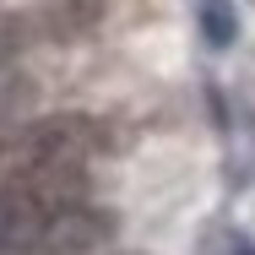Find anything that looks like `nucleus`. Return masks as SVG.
Instances as JSON below:
<instances>
[{"mask_svg": "<svg viewBox=\"0 0 255 255\" xmlns=\"http://www.w3.org/2000/svg\"><path fill=\"white\" fill-rule=\"evenodd\" d=\"M87 196V168L65 163V157H22L16 174L0 185V212L11 228H27L38 217H49L60 206Z\"/></svg>", "mask_w": 255, "mask_h": 255, "instance_id": "f257e3e1", "label": "nucleus"}, {"mask_svg": "<svg viewBox=\"0 0 255 255\" xmlns=\"http://www.w3.org/2000/svg\"><path fill=\"white\" fill-rule=\"evenodd\" d=\"M16 234H22V245H38L44 255H93L114 239V217L82 196V201L60 206V212L27 223V228H16Z\"/></svg>", "mask_w": 255, "mask_h": 255, "instance_id": "f03ea898", "label": "nucleus"}, {"mask_svg": "<svg viewBox=\"0 0 255 255\" xmlns=\"http://www.w3.org/2000/svg\"><path fill=\"white\" fill-rule=\"evenodd\" d=\"M103 125L93 114H49L44 125H33L22 136V157H65V163H87L103 152Z\"/></svg>", "mask_w": 255, "mask_h": 255, "instance_id": "7ed1b4c3", "label": "nucleus"}, {"mask_svg": "<svg viewBox=\"0 0 255 255\" xmlns=\"http://www.w3.org/2000/svg\"><path fill=\"white\" fill-rule=\"evenodd\" d=\"M196 255H255V245L245 239V234H234V228H212Z\"/></svg>", "mask_w": 255, "mask_h": 255, "instance_id": "20e7f679", "label": "nucleus"}]
</instances>
